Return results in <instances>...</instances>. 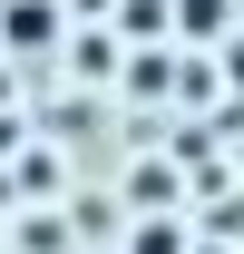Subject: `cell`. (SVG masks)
<instances>
[{"instance_id":"1","label":"cell","mask_w":244,"mask_h":254,"mask_svg":"<svg viewBox=\"0 0 244 254\" xmlns=\"http://www.w3.org/2000/svg\"><path fill=\"white\" fill-rule=\"evenodd\" d=\"M10 39H20V49H39V39H49V10H39V0H20V10H10Z\"/></svg>"}]
</instances>
